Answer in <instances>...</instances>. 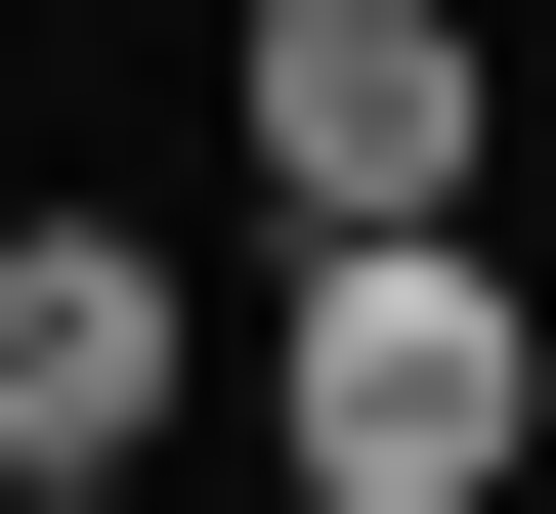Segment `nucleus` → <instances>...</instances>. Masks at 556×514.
Segmentation results:
<instances>
[{"label":"nucleus","mask_w":556,"mask_h":514,"mask_svg":"<svg viewBox=\"0 0 556 514\" xmlns=\"http://www.w3.org/2000/svg\"><path fill=\"white\" fill-rule=\"evenodd\" d=\"M172 343H214V258H129V215H0V472H172Z\"/></svg>","instance_id":"7ed1b4c3"},{"label":"nucleus","mask_w":556,"mask_h":514,"mask_svg":"<svg viewBox=\"0 0 556 514\" xmlns=\"http://www.w3.org/2000/svg\"><path fill=\"white\" fill-rule=\"evenodd\" d=\"M514 429H556V300H514L471 215H386V258L257 300V472H300V514H514Z\"/></svg>","instance_id":"f257e3e1"},{"label":"nucleus","mask_w":556,"mask_h":514,"mask_svg":"<svg viewBox=\"0 0 556 514\" xmlns=\"http://www.w3.org/2000/svg\"><path fill=\"white\" fill-rule=\"evenodd\" d=\"M0 514H129V472H0Z\"/></svg>","instance_id":"20e7f679"},{"label":"nucleus","mask_w":556,"mask_h":514,"mask_svg":"<svg viewBox=\"0 0 556 514\" xmlns=\"http://www.w3.org/2000/svg\"><path fill=\"white\" fill-rule=\"evenodd\" d=\"M214 129H257V215H300V258L471 215V0H257V86H214Z\"/></svg>","instance_id":"f03ea898"}]
</instances>
